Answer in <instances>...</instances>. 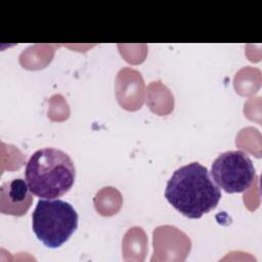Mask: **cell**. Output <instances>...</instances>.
Segmentation results:
<instances>
[{"mask_svg":"<svg viewBox=\"0 0 262 262\" xmlns=\"http://www.w3.org/2000/svg\"><path fill=\"white\" fill-rule=\"evenodd\" d=\"M165 198L183 216L199 219L217 207L221 190L209 170L192 162L173 172L166 185Z\"/></svg>","mask_w":262,"mask_h":262,"instance_id":"6da1fadb","label":"cell"},{"mask_svg":"<svg viewBox=\"0 0 262 262\" xmlns=\"http://www.w3.org/2000/svg\"><path fill=\"white\" fill-rule=\"evenodd\" d=\"M25 178L31 192L40 199H57L74 185L76 170L70 156L54 147L36 150L29 159Z\"/></svg>","mask_w":262,"mask_h":262,"instance_id":"7a4b0ae2","label":"cell"},{"mask_svg":"<svg viewBox=\"0 0 262 262\" xmlns=\"http://www.w3.org/2000/svg\"><path fill=\"white\" fill-rule=\"evenodd\" d=\"M32 227L37 238L47 248L62 246L78 227V213L62 200H39L32 214Z\"/></svg>","mask_w":262,"mask_h":262,"instance_id":"3957f363","label":"cell"},{"mask_svg":"<svg viewBox=\"0 0 262 262\" xmlns=\"http://www.w3.org/2000/svg\"><path fill=\"white\" fill-rule=\"evenodd\" d=\"M211 175L216 184L225 192L239 193L251 187L256 172L252 160L246 152L228 150L214 160Z\"/></svg>","mask_w":262,"mask_h":262,"instance_id":"277c9868","label":"cell"},{"mask_svg":"<svg viewBox=\"0 0 262 262\" xmlns=\"http://www.w3.org/2000/svg\"><path fill=\"white\" fill-rule=\"evenodd\" d=\"M33 202L32 192L26 180L14 178L0 187V211L5 215L24 216Z\"/></svg>","mask_w":262,"mask_h":262,"instance_id":"5b68a950","label":"cell"}]
</instances>
